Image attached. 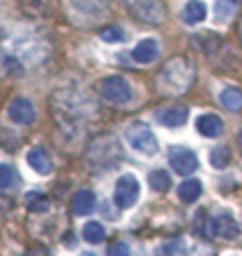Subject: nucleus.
Instances as JSON below:
<instances>
[{
	"instance_id": "obj_1",
	"label": "nucleus",
	"mask_w": 242,
	"mask_h": 256,
	"mask_svg": "<svg viewBox=\"0 0 242 256\" xmlns=\"http://www.w3.org/2000/svg\"><path fill=\"white\" fill-rule=\"evenodd\" d=\"M54 113L66 136H80L90 113H94V99L85 90H62L54 94Z\"/></svg>"
},
{
	"instance_id": "obj_2",
	"label": "nucleus",
	"mask_w": 242,
	"mask_h": 256,
	"mask_svg": "<svg viewBox=\"0 0 242 256\" xmlns=\"http://www.w3.org/2000/svg\"><path fill=\"white\" fill-rule=\"evenodd\" d=\"M196 78V68L186 56H174L172 62H167L162 70L158 73V90L167 96H179L186 94L193 85Z\"/></svg>"
},
{
	"instance_id": "obj_3",
	"label": "nucleus",
	"mask_w": 242,
	"mask_h": 256,
	"mask_svg": "<svg viewBox=\"0 0 242 256\" xmlns=\"http://www.w3.org/2000/svg\"><path fill=\"white\" fill-rule=\"evenodd\" d=\"M66 14L76 26L90 28L104 22L110 12V0H64Z\"/></svg>"
},
{
	"instance_id": "obj_4",
	"label": "nucleus",
	"mask_w": 242,
	"mask_h": 256,
	"mask_svg": "<svg viewBox=\"0 0 242 256\" xmlns=\"http://www.w3.org/2000/svg\"><path fill=\"white\" fill-rule=\"evenodd\" d=\"M125 139L130 144V148L141 153V156L156 158L160 153V141H158V136L153 134V130L146 122H132L127 127Z\"/></svg>"
},
{
	"instance_id": "obj_5",
	"label": "nucleus",
	"mask_w": 242,
	"mask_h": 256,
	"mask_svg": "<svg viewBox=\"0 0 242 256\" xmlns=\"http://www.w3.org/2000/svg\"><path fill=\"white\" fill-rule=\"evenodd\" d=\"M99 92H102L104 101H108L110 106H127L134 96L132 85L122 76H108V78H104L102 85H99Z\"/></svg>"
},
{
	"instance_id": "obj_6",
	"label": "nucleus",
	"mask_w": 242,
	"mask_h": 256,
	"mask_svg": "<svg viewBox=\"0 0 242 256\" xmlns=\"http://www.w3.org/2000/svg\"><path fill=\"white\" fill-rule=\"evenodd\" d=\"M141 195V184L134 174H122V176L116 181V190H113V200L120 210H130L139 202Z\"/></svg>"
},
{
	"instance_id": "obj_7",
	"label": "nucleus",
	"mask_w": 242,
	"mask_h": 256,
	"mask_svg": "<svg viewBox=\"0 0 242 256\" xmlns=\"http://www.w3.org/2000/svg\"><path fill=\"white\" fill-rule=\"evenodd\" d=\"M132 14L144 24H162L164 22V5L160 0H127Z\"/></svg>"
},
{
	"instance_id": "obj_8",
	"label": "nucleus",
	"mask_w": 242,
	"mask_h": 256,
	"mask_svg": "<svg viewBox=\"0 0 242 256\" xmlns=\"http://www.w3.org/2000/svg\"><path fill=\"white\" fill-rule=\"evenodd\" d=\"M170 164H172V170L181 176H188V174H193L198 172L200 167V160H198L196 150L188 146H172L170 148Z\"/></svg>"
},
{
	"instance_id": "obj_9",
	"label": "nucleus",
	"mask_w": 242,
	"mask_h": 256,
	"mask_svg": "<svg viewBox=\"0 0 242 256\" xmlns=\"http://www.w3.org/2000/svg\"><path fill=\"white\" fill-rule=\"evenodd\" d=\"M210 230L214 238H219V240H238L242 233L240 224L235 221L233 214H228V212H219V214H214L210 218Z\"/></svg>"
},
{
	"instance_id": "obj_10",
	"label": "nucleus",
	"mask_w": 242,
	"mask_h": 256,
	"mask_svg": "<svg viewBox=\"0 0 242 256\" xmlns=\"http://www.w3.org/2000/svg\"><path fill=\"white\" fill-rule=\"evenodd\" d=\"M8 118L14 124H33L36 122V108L26 96H14L8 104Z\"/></svg>"
},
{
	"instance_id": "obj_11",
	"label": "nucleus",
	"mask_w": 242,
	"mask_h": 256,
	"mask_svg": "<svg viewBox=\"0 0 242 256\" xmlns=\"http://www.w3.org/2000/svg\"><path fill=\"white\" fill-rule=\"evenodd\" d=\"M156 120L164 127H184L188 122V108L186 106H167V108H158L156 110Z\"/></svg>"
},
{
	"instance_id": "obj_12",
	"label": "nucleus",
	"mask_w": 242,
	"mask_h": 256,
	"mask_svg": "<svg viewBox=\"0 0 242 256\" xmlns=\"http://www.w3.org/2000/svg\"><path fill=\"white\" fill-rule=\"evenodd\" d=\"M196 130L198 134H202L207 139H216L224 132V122H221V118L216 113H202L196 120Z\"/></svg>"
},
{
	"instance_id": "obj_13",
	"label": "nucleus",
	"mask_w": 242,
	"mask_h": 256,
	"mask_svg": "<svg viewBox=\"0 0 242 256\" xmlns=\"http://www.w3.org/2000/svg\"><path fill=\"white\" fill-rule=\"evenodd\" d=\"M158 54H160V45H158L156 38H144L139 45L132 50V59L136 64H150V62H156Z\"/></svg>"
},
{
	"instance_id": "obj_14",
	"label": "nucleus",
	"mask_w": 242,
	"mask_h": 256,
	"mask_svg": "<svg viewBox=\"0 0 242 256\" xmlns=\"http://www.w3.org/2000/svg\"><path fill=\"white\" fill-rule=\"evenodd\" d=\"M207 16V5L202 0H188L184 10H181V22L188 24V26H196V24L204 22Z\"/></svg>"
},
{
	"instance_id": "obj_15",
	"label": "nucleus",
	"mask_w": 242,
	"mask_h": 256,
	"mask_svg": "<svg viewBox=\"0 0 242 256\" xmlns=\"http://www.w3.org/2000/svg\"><path fill=\"white\" fill-rule=\"evenodd\" d=\"M70 207H73V214L76 216H87V214H92L94 207H96V198H94L92 190H78V193L73 195V202H70Z\"/></svg>"
},
{
	"instance_id": "obj_16",
	"label": "nucleus",
	"mask_w": 242,
	"mask_h": 256,
	"mask_svg": "<svg viewBox=\"0 0 242 256\" xmlns=\"http://www.w3.org/2000/svg\"><path fill=\"white\" fill-rule=\"evenodd\" d=\"M26 162H28V167H31L36 174H40V176H47V174L52 172V160H50V156H47L42 148H31L28 156H26Z\"/></svg>"
},
{
	"instance_id": "obj_17",
	"label": "nucleus",
	"mask_w": 242,
	"mask_h": 256,
	"mask_svg": "<svg viewBox=\"0 0 242 256\" xmlns=\"http://www.w3.org/2000/svg\"><path fill=\"white\" fill-rule=\"evenodd\" d=\"M179 200L186 202V204H190V202L200 200V195H202V184L198 181V178H186L184 184L179 186Z\"/></svg>"
},
{
	"instance_id": "obj_18",
	"label": "nucleus",
	"mask_w": 242,
	"mask_h": 256,
	"mask_svg": "<svg viewBox=\"0 0 242 256\" xmlns=\"http://www.w3.org/2000/svg\"><path fill=\"white\" fill-rule=\"evenodd\" d=\"M219 101L228 110H242V90L240 87H226V90H221Z\"/></svg>"
},
{
	"instance_id": "obj_19",
	"label": "nucleus",
	"mask_w": 242,
	"mask_h": 256,
	"mask_svg": "<svg viewBox=\"0 0 242 256\" xmlns=\"http://www.w3.org/2000/svg\"><path fill=\"white\" fill-rule=\"evenodd\" d=\"M19 5L33 16H47L52 12V0H19Z\"/></svg>"
},
{
	"instance_id": "obj_20",
	"label": "nucleus",
	"mask_w": 242,
	"mask_h": 256,
	"mask_svg": "<svg viewBox=\"0 0 242 256\" xmlns=\"http://www.w3.org/2000/svg\"><path fill=\"white\" fill-rule=\"evenodd\" d=\"M148 184L156 193H164V190H170V186H172V178H170V174L164 170H153L148 174Z\"/></svg>"
},
{
	"instance_id": "obj_21",
	"label": "nucleus",
	"mask_w": 242,
	"mask_h": 256,
	"mask_svg": "<svg viewBox=\"0 0 242 256\" xmlns=\"http://www.w3.org/2000/svg\"><path fill=\"white\" fill-rule=\"evenodd\" d=\"M82 238H85L90 244H99V242L106 240V228L96 221H90V224L82 228Z\"/></svg>"
},
{
	"instance_id": "obj_22",
	"label": "nucleus",
	"mask_w": 242,
	"mask_h": 256,
	"mask_svg": "<svg viewBox=\"0 0 242 256\" xmlns=\"http://www.w3.org/2000/svg\"><path fill=\"white\" fill-rule=\"evenodd\" d=\"M99 38L104 42H108V45H120V42H125V31L120 26H104Z\"/></svg>"
},
{
	"instance_id": "obj_23",
	"label": "nucleus",
	"mask_w": 242,
	"mask_h": 256,
	"mask_svg": "<svg viewBox=\"0 0 242 256\" xmlns=\"http://www.w3.org/2000/svg\"><path fill=\"white\" fill-rule=\"evenodd\" d=\"M238 2H240V0H219L216 8H214L216 22H226V19H230L233 12H235V8H238Z\"/></svg>"
},
{
	"instance_id": "obj_24",
	"label": "nucleus",
	"mask_w": 242,
	"mask_h": 256,
	"mask_svg": "<svg viewBox=\"0 0 242 256\" xmlns=\"http://www.w3.org/2000/svg\"><path fill=\"white\" fill-rule=\"evenodd\" d=\"M16 184V172L12 164H2L0 162V190H8Z\"/></svg>"
},
{
	"instance_id": "obj_25",
	"label": "nucleus",
	"mask_w": 242,
	"mask_h": 256,
	"mask_svg": "<svg viewBox=\"0 0 242 256\" xmlns=\"http://www.w3.org/2000/svg\"><path fill=\"white\" fill-rule=\"evenodd\" d=\"M210 162L214 164V167H228V162H230V150H228V146H219L214 148L210 153Z\"/></svg>"
},
{
	"instance_id": "obj_26",
	"label": "nucleus",
	"mask_w": 242,
	"mask_h": 256,
	"mask_svg": "<svg viewBox=\"0 0 242 256\" xmlns=\"http://www.w3.org/2000/svg\"><path fill=\"white\" fill-rule=\"evenodd\" d=\"M108 256H132V254H130V247H127L125 242H113Z\"/></svg>"
},
{
	"instance_id": "obj_27",
	"label": "nucleus",
	"mask_w": 242,
	"mask_h": 256,
	"mask_svg": "<svg viewBox=\"0 0 242 256\" xmlns=\"http://www.w3.org/2000/svg\"><path fill=\"white\" fill-rule=\"evenodd\" d=\"M174 252H176V249H174V244H170V242H167V244H160V247H158L156 254L158 256H174Z\"/></svg>"
},
{
	"instance_id": "obj_28",
	"label": "nucleus",
	"mask_w": 242,
	"mask_h": 256,
	"mask_svg": "<svg viewBox=\"0 0 242 256\" xmlns=\"http://www.w3.org/2000/svg\"><path fill=\"white\" fill-rule=\"evenodd\" d=\"M240 38H242V22H240Z\"/></svg>"
},
{
	"instance_id": "obj_29",
	"label": "nucleus",
	"mask_w": 242,
	"mask_h": 256,
	"mask_svg": "<svg viewBox=\"0 0 242 256\" xmlns=\"http://www.w3.org/2000/svg\"><path fill=\"white\" fill-rule=\"evenodd\" d=\"M87 256H92V254H87Z\"/></svg>"
}]
</instances>
